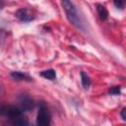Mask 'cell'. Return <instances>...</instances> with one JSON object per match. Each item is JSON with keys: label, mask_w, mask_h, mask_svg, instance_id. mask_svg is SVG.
I'll return each instance as SVG.
<instances>
[{"label": "cell", "mask_w": 126, "mask_h": 126, "mask_svg": "<svg viewBox=\"0 0 126 126\" xmlns=\"http://www.w3.org/2000/svg\"><path fill=\"white\" fill-rule=\"evenodd\" d=\"M113 2H114V5H115L117 8L123 9V8H124V5H125V3H126V0H113Z\"/></svg>", "instance_id": "8fae6325"}, {"label": "cell", "mask_w": 126, "mask_h": 126, "mask_svg": "<svg viewBox=\"0 0 126 126\" xmlns=\"http://www.w3.org/2000/svg\"><path fill=\"white\" fill-rule=\"evenodd\" d=\"M121 117L124 119V120H126V108H123L122 110H121Z\"/></svg>", "instance_id": "4fadbf2b"}, {"label": "cell", "mask_w": 126, "mask_h": 126, "mask_svg": "<svg viewBox=\"0 0 126 126\" xmlns=\"http://www.w3.org/2000/svg\"><path fill=\"white\" fill-rule=\"evenodd\" d=\"M96 11H97V14H98V17L100 20L104 21L107 19L108 17V12L106 10V8L101 5V4H96Z\"/></svg>", "instance_id": "52a82bcc"}, {"label": "cell", "mask_w": 126, "mask_h": 126, "mask_svg": "<svg viewBox=\"0 0 126 126\" xmlns=\"http://www.w3.org/2000/svg\"><path fill=\"white\" fill-rule=\"evenodd\" d=\"M81 81H82V85L85 89H88L91 85V79L90 77L85 73V72H81Z\"/></svg>", "instance_id": "30bf717a"}, {"label": "cell", "mask_w": 126, "mask_h": 126, "mask_svg": "<svg viewBox=\"0 0 126 126\" xmlns=\"http://www.w3.org/2000/svg\"><path fill=\"white\" fill-rule=\"evenodd\" d=\"M13 123H14L15 125L26 126V125H28V124H29V121H28L27 117H26V116H24V115L22 114V115H20L19 117H17V118H15V119H13Z\"/></svg>", "instance_id": "9c48e42d"}, {"label": "cell", "mask_w": 126, "mask_h": 126, "mask_svg": "<svg viewBox=\"0 0 126 126\" xmlns=\"http://www.w3.org/2000/svg\"><path fill=\"white\" fill-rule=\"evenodd\" d=\"M11 77L14 80H16V81H28V82H31L32 81V78L29 75L24 74L22 72H18V71L12 72L11 73Z\"/></svg>", "instance_id": "8992f818"}, {"label": "cell", "mask_w": 126, "mask_h": 126, "mask_svg": "<svg viewBox=\"0 0 126 126\" xmlns=\"http://www.w3.org/2000/svg\"><path fill=\"white\" fill-rule=\"evenodd\" d=\"M40 75L45 78V79H48V80H54L56 78V73L53 69H47V70H44L40 73Z\"/></svg>", "instance_id": "ba28073f"}, {"label": "cell", "mask_w": 126, "mask_h": 126, "mask_svg": "<svg viewBox=\"0 0 126 126\" xmlns=\"http://www.w3.org/2000/svg\"><path fill=\"white\" fill-rule=\"evenodd\" d=\"M16 17L18 19H20L21 21H23V22H31L35 18L33 12L32 10L28 9V8L19 9L16 12Z\"/></svg>", "instance_id": "277c9868"}, {"label": "cell", "mask_w": 126, "mask_h": 126, "mask_svg": "<svg viewBox=\"0 0 126 126\" xmlns=\"http://www.w3.org/2000/svg\"><path fill=\"white\" fill-rule=\"evenodd\" d=\"M61 1H62L63 9L66 13V16H67L69 22L71 24H73L75 27H77L79 29H83L82 22L78 16V12H77L74 4L72 3V1L71 0H61Z\"/></svg>", "instance_id": "6da1fadb"}, {"label": "cell", "mask_w": 126, "mask_h": 126, "mask_svg": "<svg viewBox=\"0 0 126 126\" xmlns=\"http://www.w3.org/2000/svg\"><path fill=\"white\" fill-rule=\"evenodd\" d=\"M51 118H50V113L49 110L46 106V104L41 101L39 104L38 112H37V118H36V123L40 126H47L50 124Z\"/></svg>", "instance_id": "7a4b0ae2"}, {"label": "cell", "mask_w": 126, "mask_h": 126, "mask_svg": "<svg viewBox=\"0 0 126 126\" xmlns=\"http://www.w3.org/2000/svg\"><path fill=\"white\" fill-rule=\"evenodd\" d=\"M109 94H113V95H117L120 94V87L116 86V87H113L109 90Z\"/></svg>", "instance_id": "7c38bea8"}, {"label": "cell", "mask_w": 126, "mask_h": 126, "mask_svg": "<svg viewBox=\"0 0 126 126\" xmlns=\"http://www.w3.org/2000/svg\"><path fill=\"white\" fill-rule=\"evenodd\" d=\"M1 114H3L6 117L11 118L12 120L19 117L20 115H22V110H20L19 108L12 106V105H5L2 106L1 108Z\"/></svg>", "instance_id": "3957f363"}, {"label": "cell", "mask_w": 126, "mask_h": 126, "mask_svg": "<svg viewBox=\"0 0 126 126\" xmlns=\"http://www.w3.org/2000/svg\"><path fill=\"white\" fill-rule=\"evenodd\" d=\"M20 104H21V108L22 110L24 111H30L33 108V100L32 98L26 94H23L21 96H20Z\"/></svg>", "instance_id": "5b68a950"}]
</instances>
